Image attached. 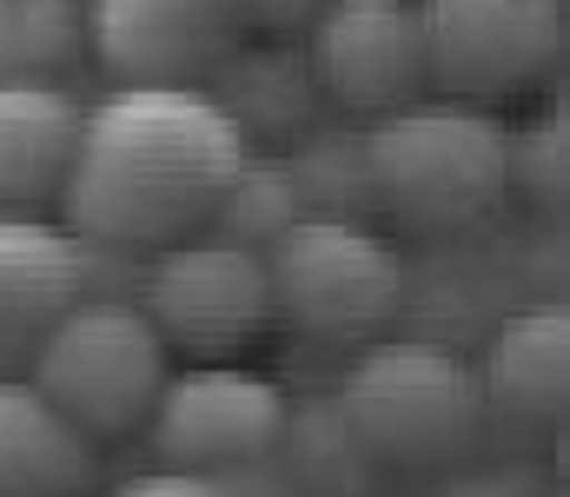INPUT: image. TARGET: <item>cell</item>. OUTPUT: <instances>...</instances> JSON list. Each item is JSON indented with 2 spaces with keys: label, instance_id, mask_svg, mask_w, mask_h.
<instances>
[{
  "label": "cell",
  "instance_id": "1",
  "mask_svg": "<svg viewBox=\"0 0 570 497\" xmlns=\"http://www.w3.org/2000/svg\"><path fill=\"white\" fill-rule=\"evenodd\" d=\"M246 140L199 87H120L80 120V147L60 186L67 239L159 252L206 232Z\"/></svg>",
  "mask_w": 570,
  "mask_h": 497
},
{
  "label": "cell",
  "instance_id": "2",
  "mask_svg": "<svg viewBox=\"0 0 570 497\" xmlns=\"http://www.w3.org/2000/svg\"><path fill=\"white\" fill-rule=\"evenodd\" d=\"M338 418L372 465L438 471L464 465L484 438L471 365L444 338H379L338 378Z\"/></svg>",
  "mask_w": 570,
  "mask_h": 497
},
{
  "label": "cell",
  "instance_id": "3",
  "mask_svg": "<svg viewBox=\"0 0 570 497\" xmlns=\"http://www.w3.org/2000/svg\"><path fill=\"white\" fill-rule=\"evenodd\" d=\"M504 147H511V127L491 120L484 107L412 100L365 133L372 199L392 219H405L412 232H464V226L491 219L511 192Z\"/></svg>",
  "mask_w": 570,
  "mask_h": 497
},
{
  "label": "cell",
  "instance_id": "4",
  "mask_svg": "<svg viewBox=\"0 0 570 497\" xmlns=\"http://www.w3.org/2000/svg\"><path fill=\"white\" fill-rule=\"evenodd\" d=\"M27 365H33L27 385L80 438L140 431L159 385H166V345L134 299H73L40 331Z\"/></svg>",
  "mask_w": 570,
  "mask_h": 497
},
{
  "label": "cell",
  "instance_id": "5",
  "mask_svg": "<svg viewBox=\"0 0 570 497\" xmlns=\"http://www.w3.org/2000/svg\"><path fill=\"white\" fill-rule=\"evenodd\" d=\"M273 319L312 345H358L405 312V259L352 219H298L259 252Z\"/></svg>",
  "mask_w": 570,
  "mask_h": 497
},
{
  "label": "cell",
  "instance_id": "6",
  "mask_svg": "<svg viewBox=\"0 0 570 497\" xmlns=\"http://www.w3.org/2000/svg\"><path fill=\"white\" fill-rule=\"evenodd\" d=\"M134 306L159 331V345H186L199 358H226L273 326L266 259L239 239H219V232H193L179 246H159L140 266Z\"/></svg>",
  "mask_w": 570,
  "mask_h": 497
},
{
  "label": "cell",
  "instance_id": "7",
  "mask_svg": "<svg viewBox=\"0 0 570 497\" xmlns=\"http://www.w3.org/2000/svg\"><path fill=\"white\" fill-rule=\"evenodd\" d=\"M425 40V87L458 107L518 93L544 80L564 53V7L558 0H419Z\"/></svg>",
  "mask_w": 570,
  "mask_h": 497
},
{
  "label": "cell",
  "instance_id": "8",
  "mask_svg": "<svg viewBox=\"0 0 570 497\" xmlns=\"http://www.w3.org/2000/svg\"><path fill=\"white\" fill-rule=\"evenodd\" d=\"M285 411L292 405L273 378H259L246 365H193L159 385V398L146 411V438L166 471L219 478L233 465L279 451Z\"/></svg>",
  "mask_w": 570,
  "mask_h": 497
},
{
  "label": "cell",
  "instance_id": "9",
  "mask_svg": "<svg viewBox=\"0 0 570 497\" xmlns=\"http://www.w3.org/2000/svg\"><path fill=\"white\" fill-rule=\"evenodd\" d=\"M305 73L352 113H399L425 93L419 0H325L312 20Z\"/></svg>",
  "mask_w": 570,
  "mask_h": 497
},
{
  "label": "cell",
  "instance_id": "10",
  "mask_svg": "<svg viewBox=\"0 0 570 497\" xmlns=\"http://www.w3.org/2000/svg\"><path fill=\"white\" fill-rule=\"evenodd\" d=\"M239 40L219 0H87V47L127 87H199Z\"/></svg>",
  "mask_w": 570,
  "mask_h": 497
},
{
  "label": "cell",
  "instance_id": "11",
  "mask_svg": "<svg viewBox=\"0 0 570 497\" xmlns=\"http://www.w3.org/2000/svg\"><path fill=\"white\" fill-rule=\"evenodd\" d=\"M471 378H478L484 418H504L518 431H551L564 418V385H570L564 306L538 299V306L504 312L484 338V358H478Z\"/></svg>",
  "mask_w": 570,
  "mask_h": 497
},
{
  "label": "cell",
  "instance_id": "12",
  "mask_svg": "<svg viewBox=\"0 0 570 497\" xmlns=\"http://www.w3.org/2000/svg\"><path fill=\"white\" fill-rule=\"evenodd\" d=\"M80 120L87 107L53 80L0 87V219H40V206L60 199Z\"/></svg>",
  "mask_w": 570,
  "mask_h": 497
},
{
  "label": "cell",
  "instance_id": "13",
  "mask_svg": "<svg viewBox=\"0 0 570 497\" xmlns=\"http://www.w3.org/2000/svg\"><path fill=\"white\" fill-rule=\"evenodd\" d=\"M80 299V246L40 219H0V378L33 358L40 331Z\"/></svg>",
  "mask_w": 570,
  "mask_h": 497
},
{
  "label": "cell",
  "instance_id": "14",
  "mask_svg": "<svg viewBox=\"0 0 570 497\" xmlns=\"http://www.w3.org/2000/svg\"><path fill=\"white\" fill-rule=\"evenodd\" d=\"M199 93L233 120V133L253 147H273V140H298L305 120H312V73H305V53L292 47H233L206 80Z\"/></svg>",
  "mask_w": 570,
  "mask_h": 497
},
{
  "label": "cell",
  "instance_id": "15",
  "mask_svg": "<svg viewBox=\"0 0 570 497\" xmlns=\"http://www.w3.org/2000/svg\"><path fill=\"white\" fill-rule=\"evenodd\" d=\"M94 478V438H80L27 378H0V497H73Z\"/></svg>",
  "mask_w": 570,
  "mask_h": 497
},
{
  "label": "cell",
  "instance_id": "16",
  "mask_svg": "<svg viewBox=\"0 0 570 497\" xmlns=\"http://www.w3.org/2000/svg\"><path fill=\"white\" fill-rule=\"evenodd\" d=\"M87 53V0H0V87L53 80Z\"/></svg>",
  "mask_w": 570,
  "mask_h": 497
},
{
  "label": "cell",
  "instance_id": "17",
  "mask_svg": "<svg viewBox=\"0 0 570 497\" xmlns=\"http://www.w3.org/2000/svg\"><path fill=\"white\" fill-rule=\"evenodd\" d=\"M298 192L305 219H352L365 226L372 199V172H365V133H305L292 140V153H279Z\"/></svg>",
  "mask_w": 570,
  "mask_h": 497
},
{
  "label": "cell",
  "instance_id": "18",
  "mask_svg": "<svg viewBox=\"0 0 570 497\" xmlns=\"http://www.w3.org/2000/svg\"><path fill=\"white\" fill-rule=\"evenodd\" d=\"M285 478L298 485L305 497H352L365 485V471H372V458L358 451V438L345 431V418H338V405H298V411H285Z\"/></svg>",
  "mask_w": 570,
  "mask_h": 497
},
{
  "label": "cell",
  "instance_id": "19",
  "mask_svg": "<svg viewBox=\"0 0 570 497\" xmlns=\"http://www.w3.org/2000/svg\"><path fill=\"white\" fill-rule=\"evenodd\" d=\"M298 219H305V212H298V192H292L285 160H279V153H246L239 172H233V186H226V199L213 206L206 232H219V239H239V246L266 252L285 226H298Z\"/></svg>",
  "mask_w": 570,
  "mask_h": 497
},
{
  "label": "cell",
  "instance_id": "20",
  "mask_svg": "<svg viewBox=\"0 0 570 497\" xmlns=\"http://www.w3.org/2000/svg\"><path fill=\"white\" fill-rule=\"evenodd\" d=\"M504 186H518L538 212H558L564 206V120L558 113H538L511 133L504 147Z\"/></svg>",
  "mask_w": 570,
  "mask_h": 497
},
{
  "label": "cell",
  "instance_id": "21",
  "mask_svg": "<svg viewBox=\"0 0 570 497\" xmlns=\"http://www.w3.org/2000/svg\"><path fill=\"white\" fill-rule=\"evenodd\" d=\"M219 491H226V497H305L292 478H285L279 458H253V465L219 471Z\"/></svg>",
  "mask_w": 570,
  "mask_h": 497
},
{
  "label": "cell",
  "instance_id": "22",
  "mask_svg": "<svg viewBox=\"0 0 570 497\" xmlns=\"http://www.w3.org/2000/svg\"><path fill=\"white\" fill-rule=\"evenodd\" d=\"M318 0H219V13L239 27V33H259V27H292L298 13H312Z\"/></svg>",
  "mask_w": 570,
  "mask_h": 497
},
{
  "label": "cell",
  "instance_id": "23",
  "mask_svg": "<svg viewBox=\"0 0 570 497\" xmlns=\"http://www.w3.org/2000/svg\"><path fill=\"white\" fill-rule=\"evenodd\" d=\"M114 497H226L219 478H199V471H146V478H127Z\"/></svg>",
  "mask_w": 570,
  "mask_h": 497
},
{
  "label": "cell",
  "instance_id": "24",
  "mask_svg": "<svg viewBox=\"0 0 570 497\" xmlns=\"http://www.w3.org/2000/svg\"><path fill=\"white\" fill-rule=\"evenodd\" d=\"M438 497H538V491H524V485H511L504 471H458L451 485Z\"/></svg>",
  "mask_w": 570,
  "mask_h": 497
}]
</instances>
